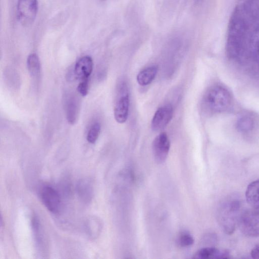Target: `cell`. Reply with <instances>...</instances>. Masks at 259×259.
<instances>
[{"mask_svg":"<svg viewBox=\"0 0 259 259\" xmlns=\"http://www.w3.org/2000/svg\"><path fill=\"white\" fill-rule=\"evenodd\" d=\"M232 103L230 92L221 85H215L209 88L203 99L204 107L212 114L225 112L231 107Z\"/></svg>","mask_w":259,"mask_h":259,"instance_id":"1","label":"cell"},{"mask_svg":"<svg viewBox=\"0 0 259 259\" xmlns=\"http://www.w3.org/2000/svg\"><path fill=\"white\" fill-rule=\"evenodd\" d=\"M241 203L237 200L225 202L220 207L219 220L221 226L228 234L235 231L241 215Z\"/></svg>","mask_w":259,"mask_h":259,"instance_id":"2","label":"cell"},{"mask_svg":"<svg viewBox=\"0 0 259 259\" xmlns=\"http://www.w3.org/2000/svg\"><path fill=\"white\" fill-rule=\"evenodd\" d=\"M238 225L242 232L252 238L259 237V209H249L241 212Z\"/></svg>","mask_w":259,"mask_h":259,"instance_id":"3","label":"cell"},{"mask_svg":"<svg viewBox=\"0 0 259 259\" xmlns=\"http://www.w3.org/2000/svg\"><path fill=\"white\" fill-rule=\"evenodd\" d=\"M130 97L126 84H122L119 88V97L114 110L116 121L120 124L125 123L128 118Z\"/></svg>","mask_w":259,"mask_h":259,"instance_id":"4","label":"cell"},{"mask_svg":"<svg viewBox=\"0 0 259 259\" xmlns=\"http://www.w3.org/2000/svg\"><path fill=\"white\" fill-rule=\"evenodd\" d=\"M38 4L37 0H18L17 15L19 21L24 26H29L35 20Z\"/></svg>","mask_w":259,"mask_h":259,"instance_id":"5","label":"cell"},{"mask_svg":"<svg viewBox=\"0 0 259 259\" xmlns=\"http://www.w3.org/2000/svg\"><path fill=\"white\" fill-rule=\"evenodd\" d=\"M170 149V142L166 133L159 134L155 139L153 150L155 161L158 164L163 163L166 160Z\"/></svg>","mask_w":259,"mask_h":259,"instance_id":"6","label":"cell"},{"mask_svg":"<svg viewBox=\"0 0 259 259\" xmlns=\"http://www.w3.org/2000/svg\"><path fill=\"white\" fill-rule=\"evenodd\" d=\"M173 115V108L170 104L159 107L155 112L152 121V128L155 131L163 130L167 126Z\"/></svg>","mask_w":259,"mask_h":259,"instance_id":"7","label":"cell"},{"mask_svg":"<svg viewBox=\"0 0 259 259\" xmlns=\"http://www.w3.org/2000/svg\"><path fill=\"white\" fill-rule=\"evenodd\" d=\"M41 200L48 210L56 214L61 207L60 195L58 192L51 187H45L41 192Z\"/></svg>","mask_w":259,"mask_h":259,"instance_id":"8","label":"cell"},{"mask_svg":"<svg viewBox=\"0 0 259 259\" xmlns=\"http://www.w3.org/2000/svg\"><path fill=\"white\" fill-rule=\"evenodd\" d=\"M76 190L79 198L82 203L89 204L92 202L94 189L93 182L90 179H80L77 183Z\"/></svg>","mask_w":259,"mask_h":259,"instance_id":"9","label":"cell"},{"mask_svg":"<svg viewBox=\"0 0 259 259\" xmlns=\"http://www.w3.org/2000/svg\"><path fill=\"white\" fill-rule=\"evenodd\" d=\"M93 69L92 59L89 56H84L77 61L74 69V73L81 80L87 79L91 75Z\"/></svg>","mask_w":259,"mask_h":259,"instance_id":"10","label":"cell"},{"mask_svg":"<svg viewBox=\"0 0 259 259\" xmlns=\"http://www.w3.org/2000/svg\"><path fill=\"white\" fill-rule=\"evenodd\" d=\"M230 253L227 250H220L213 247L203 248L194 255V258L207 259H229Z\"/></svg>","mask_w":259,"mask_h":259,"instance_id":"11","label":"cell"},{"mask_svg":"<svg viewBox=\"0 0 259 259\" xmlns=\"http://www.w3.org/2000/svg\"><path fill=\"white\" fill-rule=\"evenodd\" d=\"M245 198L253 208L259 209V179L249 185L245 192Z\"/></svg>","mask_w":259,"mask_h":259,"instance_id":"12","label":"cell"},{"mask_svg":"<svg viewBox=\"0 0 259 259\" xmlns=\"http://www.w3.org/2000/svg\"><path fill=\"white\" fill-rule=\"evenodd\" d=\"M158 69V66H153L141 71L137 77L138 84L142 86L151 84L157 75Z\"/></svg>","mask_w":259,"mask_h":259,"instance_id":"13","label":"cell"},{"mask_svg":"<svg viewBox=\"0 0 259 259\" xmlns=\"http://www.w3.org/2000/svg\"><path fill=\"white\" fill-rule=\"evenodd\" d=\"M27 66L32 77H36L40 75L41 65L38 55L35 54L30 55L27 60Z\"/></svg>","mask_w":259,"mask_h":259,"instance_id":"14","label":"cell"},{"mask_svg":"<svg viewBox=\"0 0 259 259\" xmlns=\"http://www.w3.org/2000/svg\"><path fill=\"white\" fill-rule=\"evenodd\" d=\"M78 113V107L76 101L71 99L67 106V118L69 123L73 125L76 122Z\"/></svg>","mask_w":259,"mask_h":259,"instance_id":"15","label":"cell"},{"mask_svg":"<svg viewBox=\"0 0 259 259\" xmlns=\"http://www.w3.org/2000/svg\"><path fill=\"white\" fill-rule=\"evenodd\" d=\"M101 227L100 222H99L98 219L94 218L89 219L87 222V225H86V228H87L89 236L92 238H95L97 235L98 231L100 230Z\"/></svg>","mask_w":259,"mask_h":259,"instance_id":"16","label":"cell"},{"mask_svg":"<svg viewBox=\"0 0 259 259\" xmlns=\"http://www.w3.org/2000/svg\"><path fill=\"white\" fill-rule=\"evenodd\" d=\"M101 130V126L100 123L95 122L91 126L87 134V141L91 143H95L100 136Z\"/></svg>","mask_w":259,"mask_h":259,"instance_id":"17","label":"cell"},{"mask_svg":"<svg viewBox=\"0 0 259 259\" xmlns=\"http://www.w3.org/2000/svg\"><path fill=\"white\" fill-rule=\"evenodd\" d=\"M194 239L190 234L184 232L178 239V243L182 247H189L194 243Z\"/></svg>","mask_w":259,"mask_h":259,"instance_id":"18","label":"cell"},{"mask_svg":"<svg viewBox=\"0 0 259 259\" xmlns=\"http://www.w3.org/2000/svg\"><path fill=\"white\" fill-rule=\"evenodd\" d=\"M253 121L251 118L244 117L240 120L238 127L242 131L248 132L253 128Z\"/></svg>","mask_w":259,"mask_h":259,"instance_id":"19","label":"cell"},{"mask_svg":"<svg viewBox=\"0 0 259 259\" xmlns=\"http://www.w3.org/2000/svg\"><path fill=\"white\" fill-rule=\"evenodd\" d=\"M77 90L82 96H86L89 91V79L81 80L78 86Z\"/></svg>","mask_w":259,"mask_h":259,"instance_id":"20","label":"cell"},{"mask_svg":"<svg viewBox=\"0 0 259 259\" xmlns=\"http://www.w3.org/2000/svg\"><path fill=\"white\" fill-rule=\"evenodd\" d=\"M251 255L254 259H259V244L257 245L252 249Z\"/></svg>","mask_w":259,"mask_h":259,"instance_id":"21","label":"cell"}]
</instances>
